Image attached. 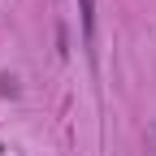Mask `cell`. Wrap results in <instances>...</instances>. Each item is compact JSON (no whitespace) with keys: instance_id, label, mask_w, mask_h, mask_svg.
Segmentation results:
<instances>
[{"instance_id":"1","label":"cell","mask_w":156,"mask_h":156,"mask_svg":"<svg viewBox=\"0 0 156 156\" xmlns=\"http://www.w3.org/2000/svg\"><path fill=\"white\" fill-rule=\"evenodd\" d=\"M83 26H87V35H91V26H95V5H91V0H83Z\"/></svg>"},{"instance_id":"2","label":"cell","mask_w":156,"mask_h":156,"mask_svg":"<svg viewBox=\"0 0 156 156\" xmlns=\"http://www.w3.org/2000/svg\"><path fill=\"white\" fill-rule=\"evenodd\" d=\"M0 95H13V78H0Z\"/></svg>"}]
</instances>
